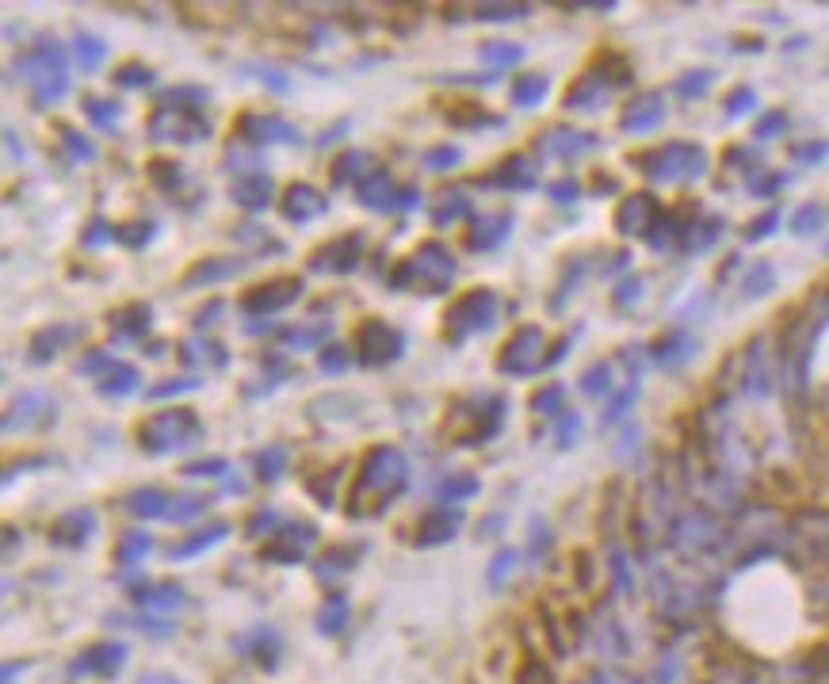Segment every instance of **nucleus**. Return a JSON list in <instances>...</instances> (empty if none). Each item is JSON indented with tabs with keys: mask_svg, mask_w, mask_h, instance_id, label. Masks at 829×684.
Segmentation results:
<instances>
[{
	"mask_svg": "<svg viewBox=\"0 0 829 684\" xmlns=\"http://www.w3.org/2000/svg\"><path fill=\"white\" fill-rule=\"evenodd\" d=\"M142 551H149V539L146 535H134V539H127V543H123V562H130V558L134 555H142Z\"/></svg>",
	"mask_w": 829,
	"mask_h": 684,
	"instance_id": "39448f33",
	"label": "nucleus"
},
{
	"mask_svg": "<svg viewBox=\"0 0 829 684\" xmlns=\"http://www.w3.org/2000/svg\"><path fill=\"white\" fill-rule=\"evenodd\" d=\"M398 348H402V337H398L394 329H386V325H379V321H371V325L363 329V352H375V356H398Z\"/></svg>",
	"mask_w": 829,
	"mask_h": 684,
	"instance_id": "f03ea898",
	"label": "nucleus"
},
{
	"mask_svg": "<svg viewBox=\"0 0 829 684\" xmlns=\"http://www.w3.org/2000/svg\"><path fill=\"white\" fill-rule=\"evenodd\" d=\"M142 684H176V681H172V677H161V673H157V677H142Z\"/></svg>",
	"mask_w": 829,
	"mask_h": 684,
	"instance_id": "423d86ee",
	"label": "nucleus"
},
{
	"mask_svg": "<svg viewBox=\"0 0 829 684\" xmlns=\"http://www.w3.org/2000/svg\"><path fill=\"white\" fill-rule=\"evenodd\" d=\"M123 646H115V642H104V646H92L88 654H81V662L73 665L77 673H115L119 665H123Z\"/></svg>",
	"mask_w": 829,
	"mask_h": 684,
	"instance_id": "f257e3e1",
	"label": "nucleus"
},
{
	"mask_svg": "<svg viewBox=\"0 0 829 684\" xmlns=\"http://www.w3.org/2000/svg\"><path fill=\"white\" fill-rule=\"evenodd\" d=\"M344 620H348V604L341 597H333L321 612V631H341Z\"/></svg>",
	"mask_w": 829,
	"mask_h": 684,
	"instance_id": "7ed1b4c3",
	"label": "nucleus"
},
{
	"mask_svg": "<svg viewBox=\"0 0 829 684\" xmlns=\"http://www.w3.org/2000/svg\"><path fill=\"white\" fill-rule=\"evenodd\" d=\"M268 192H272V184L264 180V176H256V180H249V184H241V203H249V207H260V203H268Z\"/></svg>",
	"mask_w": 829,
	"mask_h": 684,
	"instance_id": "20e7f679",
	"label": "nucleus"
}]
</instances>
